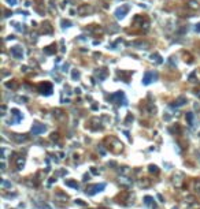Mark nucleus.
Returning <instances> with one entry per match:
<instances>
[{"label":"nucleus","instance_id":"13","mask_svg":"<svg viewBox=\"0 0 200 209\" xmlns=\"http://www.w3.org/2000/svg\"><path fill=\"white\" fill-rule=\"evenodd\" d=\"M149 172L158 174V172H159V170H158V167H156V166H149Z\"/></svg>","mask_w":200,"mask_h":209},{"label":"nucleus","instance_id":"14","mask_svg":"<svg viewBox=\"0 0 200 209\" xmlns=\"http://www.w3.org/2000/svg\"><path fill=\"white\" fill-rule=\"evenodd\" d=\"M195 191L200 193V181H195Z\"/></svg>","mask_w":200,"mask_h":209},{"label":"nucleus","instance_id":"6","mask_svg":"<svg viewBox=\"0 0 200 209\" xmlns=\"http://www.w3.org/2000/svg\"><path fill=\"white\" fill-rule=\"evenodd\" d=\"M45 131V127L41 126V124H33V129H32V133L33 134H40V133H44Z\"/></svg>","mask_w":200,"mask_h":209},{"label":"nucleus","instance_id":"16","mask_svg":"<svg viewBox=\"0 0 200 209\" xmlns=\"http://www.w3.org/2000/svg\"><path fill=\"white\" fill-rule=\"evenodd\" d=\"M186 118H188V120H189V123L192 124V119H193V116H192V114H188L186 115Z\"/></svg>","mask_w":200,"mask_h":209},{"label":"nucleus","instance_id":"10","mask_svg":"<svg viewBox=\"0 0 200 209\" xmlns=\"http://www.w3.org/2000/svg\"><path fill=\"white\" fill-rule=\"evenodd\" d=\"M152 201H154V198H152V197H145L144 198V202L147 204V205H149L151 208H156L155 202H152Z\"/></svg>","mask_w":200,"mask_h":209},{"label":"nucleus","instance_id":"5","mask_svg":"<svg viewBox=\"0 0 200 209\" xmlns=\"http://www.w3.org/2000/svg\"><path fill=\"white\" fill-rule=\"evenodd\" d=\"M11 53H12V56H15L16 59H21V58L24 56L22 48H19V47H14V48H11Z\"/></svg>","mask_w":200,"mask_h":209},{"label":"nucleus","instance_id":"9","mask_svg":"<svg viewBox=\"0 0 200 209\" xmlns=\"http://www.w3.org/2000/svg\"><path fill=\"white\" fill-rule=\"evenodd\" d=\"M24 164H25V157L24 156H18V157H16V161H15L16 170H21V168L24 167Z\"/></svg>","mask_w":200,"mask_h":209},{"label":"nucleus","instance_id":"4","mask_svg":"<svg viewBox=\"0 0 200 209\" xmlns=\"http://www.w3.org/2000/svg\"><path fill=\"white\" fill-rule=\"evenodd\" d=\"M39 90H40V93H43V95H51L52 85L51 83H48V82L40 83V85H39Z\"/></svg>","mask_w":200,"mask_h":209},{"label":"nucleus","instance_id":"17","mask_svg":"<svg viewBox=\"0 0 200 209\" xmlns=\"http://www.w3.org/2000/svg\"><path fill=\"white\" fill-rule=\"evenodd\" d=\"M76 204H78V205H85V202H82V200H77Z\"/></svg>","mask_w":200,"mask_h":209},{"label":"nucleus","instance_id":"7","mask_svg":"<svg viewBox=\"0 0 200 209\" xmlns=\"http://www.w3.org/2000/svg\"><path fill=\"white\" fill-rule=\"evenodd\" d=\"M128 10H129V8L126 7V6H124L122 8H118V10H116V12H115L116 18H124V16H125V14L128 12Z\"/></svg>","mask_w":200,"mask_h":209},{"label":"nucleus","instance_id":"11","mask_svg":"<svg viewBox=\"0 0 200 209\" xmlns=\"http://www.w3.org/2000/svg\"><path fill=\"white\" fill-rule=\"evenodd\" d=\"M152 78H154V73H147L144 77V83H149Z\"/></svg>","mask_w":200,"mask_h":209},{"label":"nucleus","instance_id":"20","mask_svg":"<svg viewBox=\"0 0 200 209\" xmlns=\"http://www.w3.org/2000/svg\"><path fill=\"white\" fill-rule=\"evenodd\" d=\"M196 32H200V23L196 25Z\"/></svg>","mask_w":200,"mask_h":209},{"label":"nucleus","instance_id":"2","mask_svg":"<svg viewBox=\"0 0 200 209\" xmlns=\"http://www.w3.org/2000/svg\"><path fill=\"white\" fill-rule=\"evenodd\" d=\"M104 187H106V185H104V183L88 186V187H86V194H89V195H93V194H96V193H99V191H101Z\"/></svg>","mask_w":200,"mask_h":209},{"label":"nucleus","instance_id":"12","mask_svg":"<svg viewBox=\"0 0 200 209\" xmlns=\"http://www.w3.org/2000/svg\"><path fill=\"white\" fill-rule=\"evenodd\" d=\"M66 185H67V186H71V187H76V189H78V183H77V182L66 181Z\"/></svg>","mask_w":200,"mask_h":209},{"label":"nucleus","instance_id":"15","mask_svg":"<svg viewBox=\"0 0 200 209\" xmlns=\"http://www.w3.org/2000/svg\"><path fill=\"white\" fill-rule=\"evenodd\" d=\"M51 48H56V45H51ZM54 49H45V53H52Z\"/></svg>","mask_w":200,"mask_h":209},{"label":"nucleus","instance_id":"1","mask_svg":"<svg viewBox=\"0 0 200 209\" xmlns=\"http://www.w3.org/2000/svg\"><path fill=\"white\" fill-rule=\"evenodd\" d=\"M106 142L108 144V149L111 150L112 153H121L122 149H124V145H122V142L119 139H116L115 137H108L106 138Z\"/></svg>","mask_w":200,"mask_h":209},{"label":"nucleus","instance_id":"19","mask_svg":"<svg viewBox=\"0 0 200 209\" xmlns=\"http://www.w3.org/2000/svg\"><path fill=\"white\" fill-rule=\"evenodd\" d=\"M7 1H8L10 4H15V3H16V0H7Z\"/></svg>","mask_w":200,"mask_h":209},{"label":"nucleus","instance_id":"8","mask_svg":"<svg viewBox=\"0 0 200 209\" xmlns=\"http://www.w3.org/2000/svg\"><path fill=\"white\" fill-rule=\"evenodd\" d=\"M139 186L140 187H149L151 186V181H149L148 178H141L140 181H139Z\"/></svg>","mask_w":200,"mask_h":209},{"label":"nucleus","instance_id":"18","mask_svg":"<svg viewBox=\"0 0 200 209\" xmlns=\"http://www.w3.org/2000/svg\"><path fill=\"white\" fill-rule=\"evenodd\" d=\"M196 96L200 99V87H197V89H196Z\"/></svg>","mask_w":200,"mask_h":209},{"label":"nucleus","instance_id":"3","mask_svg":"<svg viewBox=\"0 0 200 209\" xmlns=\"http://www.w3.org/2000/svg\"><path fill=\"white\" fill-rule=\"evenodd\" d=\"M184 175L181 174V172H177L176 175H173V185L176 186V187H181V186L184 185Z\"/></svg>","mask_w":200,"mask_h":209}]
</instances>
